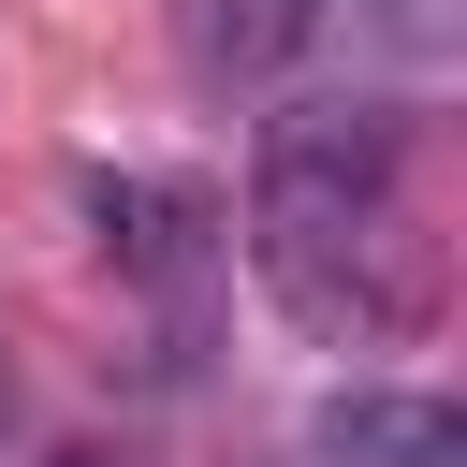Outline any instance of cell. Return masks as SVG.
Masks as SVG:
<instances>
[{
	"label": "cell",
	"mask_w": 467,
	"mask_h": 467,
	"mask_svg": "<svg viewBox=\"0 0 467 467\" xmlns=\"http://www.w3.org/2000/svg\"><path fill=\"white\" fill-rule=\"evenodd\" d=\"M248 277L277 292V321L306 350H350V365L423 350L452 306V263L409 190H379V204H263L248 190Z\"/></svg>",
	"instance_id": "6da1fadb"
},
{
	"label": "cell",
	"mask_w": 467,
	"mask_h": 467,
	"mask_svg": "<svg viewBox=\"0 0 467 467\" xmlns=\"http://www.w3.org/2000/svg\"><path fill=\"white\" fill-rule=\"evenodd\" d=\"M248 190H263V204H379V190H409V146H394V117H379V102L306 88V102H277V117H263Z\"/></svg>",
	"instance_id": "7a4b0ae2"
},
{
	"label": "cell",
	"mask_w": 467,
	"mask_h": 467,
	"mask_svg": "<svg viewBox=\"0 0 467 467\" xmlns=\"http://www.w3.org/2000/svg\"><path fill=\"white\" fill-rule=\"evenodd\" d=\"M321 29H336V0H175V44L204 88H277Z\"/></svg>",
	"instance_id": "3957f363"
},
{
	"label": "cell",
	"mask_w": 467,
	"mask_h": 467,
	"mask_svg": "<svg viewBox=\"0 0 467 467\" xmlns=\"http://www.w3.org/2000/svg\"><path fill=\"white\" fill-rule=\"evenodd\" d=\"M321 452L336 467H467V409L452 394H336Z\"/></svg>",
	"instance_id": "277c9868"
},
{
	"label": "cell",
	"mask_w": 467,
	"mask_h": 467,
	"mask_svg": "<svg viewBox=\"0 0 467 467\" xmlns=\"http://www.w3.org/2000/svg\"><path fill=\"white\" fill-rule=\"evenodd\" d=\"M88 219H102V248L131 263V277H204V204L190 190H161V175H88Z\"/></svg>",
	"instance_id": "5b68a950"
},
{
	"label": "cell",
	"mask_w": 467,
	"mask_h": 467,
	"mask_svg": "<svg viewBox=\"0 0 467 467\" xmlns=\"http://www.w3.org/2000/svg\"><path fill=\"white\" fill-rule=\"evenodd\" d=\"M73 467H102V452H73Z\"/></svg>",
	"instance_id": "8992f818"
}]
</instances>
